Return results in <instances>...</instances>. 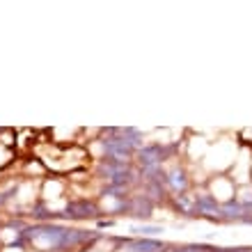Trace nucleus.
Returning <instances> with one entry per match:
<instances>
[{"mask_svg": "<svg viewBox=\"0 0 252 252\" xmlns=\"http://www.w3.org/2000/svg\"><path fill=\"white\" fill-rule=\"evenodd\" d=\"M30 239L41 248H64V246H71V243H78L83 239V234L78 232H66V229H60V227H34L30 229L28 234Z\"/></svg>", "mask_w": 252, "mask_h": 252, "instance_id": "obj_1", "label": "nucleus"}, {"mask_svg": "<svg viewBox=\"0 0 252 252\" xmlns=\"http://www.w3.org/2000/svg\"><path fill=\"white\" fill-rule=\"evenodd\" d=\"M192 211L202 213V216L220 218V204L211 197V195H206V192H202V195H197V197L192 199Z\"/></svg>", "mask_w": 252, "mask_h": 252, "instance_id": "obj_2", "label": "nucleus"}, {"mask_svg": "<svg viewBox=\"0 0 252 252\" xmlns=\"http://www.w3.org/2000/svg\"><path fill=\"white\" fill-rule=\"evenodd\" d=\"M246 216V206L239 204V202H234V199H227V202H222L220 204V218L225 220H239Z\"/></svg>", "mask_w": 252, "mask_h": 252, "instance_id": "obj_3", "label": "nucleus"}, {"mask_svg": "<svg viewBox=\"0 0 252 252\" xmlns=\"http://www.w3.org/2000/svg\"><path fill=\"white\" fill-rule=\"evenodd\" d=\"M160 156H163V152H160L158 145L142 147V149H140V163H142V167L160 165Z\"/></svg>", "mask_w": 252, "mask_h": 252, "instance_id": "obj_4", "label": "nucleus"}, {"mask_svg": "<svg viewBox=\"0 0 252 252\" xmlns=\"http://www.w3.org/2000/svg\"><path fill=\"white\" fill-rule=\"evenodd\" d=\"M66 216H71V218H92V216H96V206L87 204V202H76V204L66 206Z\"/></svg>", "mask_w": 252, "mask_h": 252, "instance_id": "obj_5", "label": "nucleus"}, {"mask_svg": "<svg viewBox=\"0 0 252 252\" xmlns=\"http://www.w3.org/2000/svg\"><path fill=\"white\" fill-rule=\"evenodd\" d=\"M126 250L128 252H163V243L149 241V239L131 241V243H126Z\"/></svg>", "mask_w": 252, "mask_h": 252, "instance_id": "obj_6", "label": "nucleus"}, {"mask_svg": "<svg viewBox=\"0 0 252 252\" xmlns=\"http://www.w3.org/2000/svg\"><path fill=\"white\" fill-rule=\"evenodd\" d=\"M167 186L172 188L174 192H184L188 188L186 172H184V170H172V172L167 174Z\"/></svg>", "mask_w": 252, "mask_h": 252, "instance_id": "obj_7", "label": "nucleus"}, {"mask_svg": "<svg viewBox=\"0 0 252 252\" xmlns=\"http://www.w3.org/2000/svg\"><path fill=\"white\" fill-rule=\"evenodd\" d=\"M133 216H135V218H149V216H152V204H149V199L147 197L135 199V204H133Z\"/></svg>", "mask_w": 252, "mask_h": 252, "instance_id": "obj_8", "label": "nucleus"}, {"mask_svg": "<svg viewBox=\"0 0 252 252\" xmlns=\"http://www.w3.org/2000/svg\"><path fill=\"white\" fill-rule=\"evenodd\" d=\"M211 248L206 246H184V248H177L174 252H209Z\"/></svg>", "mask_w": 252, "mask_h": 252, "instance_id": "obj_9", "label": "nucleus"}, {"mask_svg": "<svg viewBox=\"0 0 252 252\" xmlns=\"http://www.w3.org/2000/svg\"><path fill=\"white\" fill-rule=\"evenodd\" d=\"M133 232H138V234H145V236H149V234H158V232H163V227H135Z\"/></svg>", "mask_w": 252, "mask_h": 252, "instance_id": "obj_10", "label": "nucleus"}]
</instances>
